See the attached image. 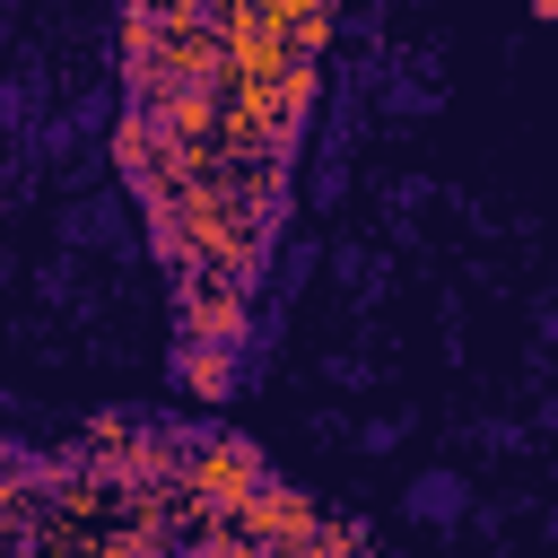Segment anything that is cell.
Segmentation results:
<instances>
[{"instance_id": "obj_1", "label": "cell", "mask_w": 558, "mask_h": 558, "mask_svg": "<svg viewBox=\"0 0 558 558\" xmlns=\"http://www.w3.org/2000/svg\"><path fill=\"white\" fill-rule=\"evenodd\" d=\"M270 488V471H262V453L244 445V436H201L192 427V462H183V497L209 514V523H235L253 497Z\"/></svg>"}, {"instance_id": "obj_2", "label": "cell", "mask_w": 558, "mask_h": 558, "mask_svg": "<svg viewBox=\"0 0 558 558\" xmlns=\"http://www.w3.org/2000/svg\"><path fill=\"white\" fill-rule=\"evenodd\" d=\"M174 323H183V349H244L253 331V288H227V279H183L174 288Z\"/></svg>"}, {"instance_id": "obj_3", "label": "cell", "mask_w": 558, "mask_h": 558, "mask_svg": "<svg viewBox=\"0 0 558 558\" xmlns=\"http://www.w3.org/2000/svg\"><path fill=\"white\" fill-rule=\"evenodd\" d=\"M235 532L262 541V549H279V558H305V549L323 541V506H314L305 488H279V480H270V488L235 514Z\"/></svg>"}, {"instance_id": "obj_4", "label": "cell", "mask_w": 558, "mask_h": 558, "mask_svg": "<svg viewBox=\"0 0 558 558\" xmlns=\"http://www.w3.org/2000/svg\"><path fill=\"white\" fill-rule=\"evenodd\" d=\"M174 375H183V392H192V401H218V392L235 384V357H227V349H183V357H174Z\"/></svg>"}]
</instances>
